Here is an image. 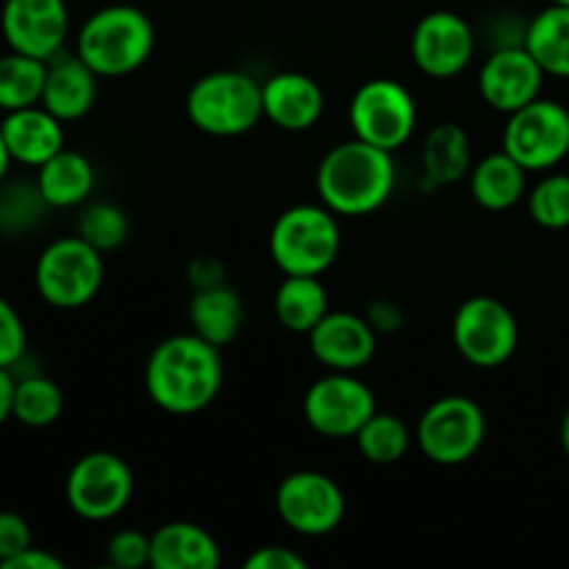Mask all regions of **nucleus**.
<instances>
[{
    "instance_id": "33",
    "label": "nucleus",
    "mask_w": 569,
    "mask_h": 569,
    "mask_svg": "<svg viewBox=\"0 0 569 569\" xmlns=\"http://www.w3.org/2000/svg\"><path fill=\"white\" fill-rule=\"evenodd\" d=\"M528 214L539 228H569V172H548L528 192Z\"/></svg>"
},
{
    "instance_id": "37",
    "label": "nucleus",
    "mask_w": 569,
    "mask_h": 569,
    "mask_svg": "<svg viewBox=\"0 0 569 569\" xmlns=\"http://www.w3.org/2000/svg\"><path fill=\"white\" fill-rule=\"evenodd\" d=\"M526 33H528V22L520 20L515 11H503V14L492 17V20L487 22V37H489V48L492 50L526 44Z\"/></svg>"
},
{
    "instance_id": "7",
    "label": "nucleus",
    "mask_w": 569,
    "mask_h": 569,
    "mask_svg": "<svg viewBox=\"0 0 569 569\" xmlns=\"http://www.w3.org/2000/svg\"><path fill=\"white\" fill-rule=\"evenodd\" d=\"M348 117L353 137L389 153L406 148L420 122L415 94L395 78H370L361 83L350 98Z\"/></svg>"
},
{
    "instance_id": "45",
    "label": "nucleus",
    "mask_w": 569,
    "mask_h": 569,
    "mask_svg": "<svg viewBox=\"0 0 569 569\" xmlns=\"http://www.w3.org/2000/svg\"><path fill=\"white\" fill-rule=\"evenodd\" d=\"M550 3H559V6H569V0H550Z\"/></svg>"
},
{
    "instance_id": "5",
    "label": "nucleus",
    "mask_w": 569,
    "mask_h": 569,
    "mask_svg": "<svg viewBox=\"0 0 569 569\" xmlns=\"http://www.w3.org/2000/svg\"><path fill=\"white\" fill-rule=\"evenodd\" d=\"M342 248L339 214L326 203H298L278 214L270 231V256L283 276H322Z\"/></svg>"
},
{
    "instance_id": "1",
    "label": "nucleus",
    "mask_w": 569,
    "mask_h": 569,
    "mask_svg": "<svg viewBox=\"0 0 569 569\" xmlns=\"http://www.w3.org/2000/svg\"><path fill=\"white\" fill-rule=\"evenodd\" d=\"M226 378L220 348L194 331L159 342L144 365V392L167 415H200L217 400Z\"/></svg>"
},
{
    "instance_id": "22",
    "label": "nucleus",
    "mask_w": 569,
    "mask_h": 569,
    "mask_svg": "<svg viewBox=\"0 0 569 569\" xmlns=\"http://www.w3.org/2000/svg\"><path fill=\"white\" fill-rule=\"evenodd\" d=\"M220 561V542L198 522H164L150 533L153 569H214Z\"/></svg>"
},
{
    "instance_id": "30",
    "label": "nucleus",
    "mask_w": 569,
    "mask_h": 569,
    "mask_svg": "<svg viewBox=\"0 0 569 569\" xmlns=\"http://www.w3.org/2000/svg\"><path fill=\"white\" fill-rule=\"evenodd\" d=\"M356 445H359V453L365 456V461L376 467H392L409 453L411 431L398 415L376 411L356 433Z\"/></svg>"
},
{
    "instance_id": "17",
    "label": "nucleus",
    "mask_w": 569,
    "mask_h": 569,
    "mask_svg": "<svg viewBox=\"0 0 569 569\" xmlns=\"http://www.w3.org/2000/svg\"><path fill=\"white\" fill-rule=\"evenodd\" d=\"M309 348L326 370L359 372L376 359L378 333L365 315L331 309L309 333Z\"/></svg>"
},
{
    "instance_id": "4",
    "label": "nucleus",
    "mask_w": 569,
    "mask_h": 569,
    "mask_svg": "<svg viewBox=\"0 0 569 569\" xmlns=\"http://www.w3.org/2000/svg\"><path fill=\"white\" fill-rule=\"evenodd\" d=\"M187 117L209 137H242L264 120L261 81L242 70L206 72L189 87Z\"/></svg>"
},
{
    "instance_id": "14",
    "label": "nucleus",
    "mask_w": 569,
    "mask_h": 569,
    "mask_svg": "<svg viewBox=\"0 0 569 569\" xmlns=\"http://www.w3.org/2000/svg\"><path fill=\"white\" fill-rule=\"evenodd\" d=\"M409 50L417 70L437 81H448L476 59L478 37L465 17L450 9H437L417 22Z\"/></svg>"
},
{
    "instance_id": "44",
    "label": "nucleus",
    "mask_w": 569,
    "mask_h": 569,
    "mask_svg": "<svg viewBox=\"0 0 569 569\" xmlns=\"http://www.w3.org/2000/svg\"><path fill=\"white\" fill-rule=\"evenodd\" d=\"M561 448H565V456L569 459V409L561 417Z\"/></svg>"
},
{
    "instance_id": "43",
    "label": "nucleus",
    "mask_w": 569,
    "mask_h": 569,
    "mask_svg": "<svg viewBox=\"0 0 569 569\" xmlns=\"http://www.w3.org/2000/svg\"><path fill=\"white\" fill-rule=\"evenodd\" d=\"M9 164H11V156H9V148H6V142H3V133H0V183H3L6 176H9Z\"/></svg>"
},
{
    "instance_id": "20",
    "label": "nucleus",
    "mask_w": 569,
    "mask_h": 569,
    "mask_svg": "<svg viewBox=\"0 0 569 569\" xmlns=\"http://www.w3.org/2000/svg\"><path fill=\"white\" fill-rule=\"evenodd\" d=\"M0 133H3L11 161H20L26 167H42L64 148V122L50 114L42 103L6 111L0 120Z\"/></svg>"
},
{
    "instance_id": "40",
    "label": "nucleus",
    "mask_w": 569,
    "mask_h": 569,
    "mask_svg": "<svg viewBox=\"0 0 569 569\" xmlns=\"http://www.w3.org/2000/svg\"><path fill=\"white\" fill-rule=\"evenodd\" d=\"M365 317H367V322L376 328L378 337H381V333H395L403 328V311H400L398 303H392V300H387V298L372 300V303L367 306Z\"/></svg>"
},
{
    "instance_id": "27",
    "label": "nucleus",
    "mask_w": 569,
    "mask_h": 569,
    "mask_svg": "<svg viewBox=\"0 0 569 569\" xmlns=\"http://www.w3.org/2000/svg\"><path fill=\"white\" fill-rule=\"evenodd\" d=\"M526 48L545 76L569 78V6L550 3L528 20Z\"/></svg>"
},
{
    "instance_id": "25",
    "label": "nucleus",
    "mask_w": 569,
    "mask_h": 569,
    "mask_svg": "<svg viewBox=\"0 0 569 569\" xmlns=\"http://www.w3.org/2000/svg\"><path fill=\"white\" fill-rule=\"evenodd\" d=\"M37 187L50 209H76L94 189V167L78 150L61 148L53 159L37 167Z\"/></svg>"
},
{
    "instance_id": "31",
    "label": "nucleus",
    "mask_w": 569,
    "mask_h": 569,
    "mask_svg": "<svg viewBox=\"0 0 569 569\" xmlns=\"http://www.w3.org/2000/svg\"><path fill=\"white\" fill-rule=\"evenodd\" d=\"M48 200L39 192L37 181H14L0 183V233L20 237V233L33 231L44 220Z\"/></svg>"
},
{
    "instance_id": "16",
    "label": "nucleus",
    "mask_w": 569,
    "mask_h": 569,
    "mask_svg": "<svg viewBox=\"0 0 569 569\" xmlns=\"http://www.w3.org/2000/svg\"><path fill=\"white\" fill-rule=\"evenodd\" d=\"M545 78L548 76L526 44L489 50L478 72V92L489 109L509 117L522 106L542 98Z\"/></svg>"
},
{
    "instance_id": "2",
    "label": "nucleus",
    "mask_w": 569,
    "mask_h": 569,
    "mask_svg": "<svg viewBox=\"0 0 569 569\" xmlns=\"http://www.w3.org/2000/svg\"><path fill=\"white\" fill-rule=\"evenodd\" d=\"M317 194L339 217H367L395 192V153L353 137L322 156L317 167Z\"/></svg>"
},
{
    "instance_id": "9",
    "label": "nucleus",
    "mask_w": 569,
    "mask_h": 569,
    "mask_svg": "<svg viewBox=\"0 0 569 569\" xmlns=\"http://www.w3.org/2000/svg\"><path fill=\"white\" fill-rule=\"evenodd\" d=\"M133 470L111 450H92L70 467L64 481L67 506L87 522H109L133 498Z\"/></svg>"
},
{
    "instance_id": "29",
    "label": "nucleus",
    "mask_w": 569,
    "mask_h": 569,
    "mask_svg": "<svg viewBox=\"0 0 569 569\" xmlns=\"http://www.w3.org/2000/svg\"><path fill=\"white\" fill-rule=\"evenodd\" d=\"M64 411V392L59 383L48 376H22L14 378V400H11V417L28 428H48Z\"/></svg>"
},
{
    "instance_id": "42",
    "label": "nucleus",
    "mask_w": 569,
    "mask_h": 569,
    "mask_svg": "<svg viewBox=\"0 0 569 569\" xmlns=\"http://www.w3.org/2000/svg\"><path fill=\"white\" fill-rule=\"evenodd\" d=\"M11 400H14V376L0 367V428L11 417Z\"/></svg>"
},
{
    "instance_id": "19",
    "label": "nucleus",
    "mask_w": 569,
    "mask_h": 569,
    "mask_svg": "<svg viewBox=\"0 0 569 569\" xmlns=\"http://www.w3.org/2000/svg\"><path fill=\"white\" fill-rule=\"evenodd\" d=\"M98 72L78 53H56L48 59L42 106L61 122H76L92 111L98 98Z\"/></svg>"
},
{
    "instance_id": "41",
    "label": "nucleus",
    "mask_w": 569,
    "mask_h": 569,
    "mask_svg": "<svg viewBox=\"0 0 569 569\" xmlns=\"http://www.w3.org/2000/svg\"><path fill=\"white\" fill-rule=\"evenodd\" d=\"M64 567V561L59 559V556L48 553V550L42 548H28L22 550L20 556H14V559L9 561L3 569H61Z\"/></svg>"
},
{
    "instance_id": "11",
    "label": "nucleus",
    "mask_w": 569,
    "mask_h": 569,
    "mask_svg": "<svg viewBox=\"0 0 569 569\" xmlns=\"http://www.w3.org/2000/svg\"><path fill=\"white\" fill-rule=\"evenodd\" d=\"M500 148L528 172L553 170L569 159V109L548 98L522 106L509 114Z\"/></svg>"
},
{
    "instance_id": "28",
    "label": "nucleus",
    "mask_w": 569,
    "mask_h": 569,
    "mask_svg": "<svg viewBox=\"0 0 569 569\" xmlns=\"http://www.w3.org/2000/svg\"><path fill=\"white\" fill-rule=\"evenodd\" d=\"M44 78H48V61L17 50L0 56V111L42 103Z\"/></svg>"
},
{
    "instance_id": "10",
    "label": "nucleus",
    "mask_w": 569,
    "mask_h": 569,
    "mask_svg": "<svg viewBox=\"0 0 569 569\" xmlns=\"http://www.w3.org/2000/svg\"><path fill=\"white\" fill-rule=\"evenodd\" d=\"M520 345L517 317L503 300L476 295L456 309L453 317V348L467 365L478 370L503 367Z\"/></svg>"
},
{
    "instance_id": "36",
    "label": "nucleus",
    "mask_w": 569,
    "mask_h": 569,
    "mask_svg": "<svg viewBox=\"0 0 569 569\" xmlns=\"http://www.w3.org/2000/svg\"><path fill=\"white\" fill-rule=\"evenodd\" d=\"M33 545L31 526L17 511H0V567L9 565L14 556L28 550Z\"/></svg>"
},
{
    "instance_id": "13",
    "label": "nucleus",
    "mask_w": 569,
    "mask_h": 569,
    "mask_svg": "<svg viewBox=\"0 0 569 569\" xmlns=\"http://www.w3.org/2000/svg\"><path fill=\"white\" fill-rule=\"evenodd\" d=\"M345 492L320 470L289 472L276 489V511L289 531L300 537H328L345 520Z\"/></svg>"
},
{
    "instance_id": "34",
    "label": "nucleus",
    "mask_w": 569,
    "mask_h": 569,
    "mask_svg": "<svg viewBox=\"0 0 569 569\" xmlns=\"http://www.w3.org/2000/svg\"><path fill=\"white\" fill-rule=\"evenodd\" d=\"M106 559L120 569L150 567V537L137 528H120L106 542Z\"/></svg>"
},
{
    "instance_id": "18",
    "label": "nucleus",
    "mask_w": 569,
    "mask_h": 569,
    "mask_svg": "<svg viewBox=\"0 0 569 569\" xmlns=\"http://www.w3.org/2000/svg\"><path fill=\"white\" fill-rule=\"evenodd\" d=\"M261 94H264V120L287 133L311 131L326 111V94L320 83L298 70L276 72L261 81Z\"/></svg>"
},
{
    "instance_id": "3",
    "label": "nucleus",
    "mask_w": 569,
    "mask_h": 569,
    "mask_svg": "<svg viewBox=\"0 0 569 569\" xmlns=\"http://www.w3.org/2000/svg\"><path fill=\"white\" fill-rule=\"evenodd\" d=\"M156 48V26L131 3L92 11L76 37V53L100 78H122L148 64Z\"/></svg>"
},
{
    "instance_id": "24",
    "label": "nucleus",
    "mask_w": 569,
    "mask_h": 569,
    "mask_svg": "<svg viewBox=\"0 0 569 569\" xmlns=\"http://www.w3.org/2000/svg\"><path fill=\"white\" fill-rule=\"evenodd\" d=\"M470 194L481 209L509 211L528 194V170L503 148L476 161L470 170Z\"/></svg>"
},
{
    "instance_id": "15",
    "label": "nucleus",
    "mask_w": 569,
    "mask_h": 569,
    "mask_svg": "<svg viewBox=\"0 0 569 569\" xmlns=\"http://www.w3.org/2000/svg\"><path fill=\"white\" fill-rule=\"evenodd\" d=\"M0 33L9 50L42 61L53 59L70 37L67 0H6L0 9Z\"/></svg>"
},
{
    "instance_id": "39",
    "label": "nucleus",
    "mask_w": 569,
    "mask_h": 569,
    "mask_svg": "<svg viewBox=\"0 0 569 569\" xmlns=\"http://www.w3.org/2000/svg\"><path fill=\"white\" fill-rule=\"evenodd\" d=\"M187 278L189 283H192V289L220 287V283H228L226 267H222V261L214 259V256H200V259L189 261Z\"/></svg>"
},
{
    "instance_id": "35",
    "label": "nucleus",
    "mask_w": 569,
    "mask_h": 569,
    "mask_svg": "<svg viewBox=\"0 0 569 569\" xmlns=\"http://www.w3.org/2000/svg\"><path fill=\"white\" fill-rule=\"evenodd\" d=\"M26 326L22 317L17 315L14 306L6 298H0V367L3 370H14L26 356Z\"/></svg>"
},
{
    "instance_id": "6",
    "label": "nucleus",
    "mask_w": 569,
    "mask_h": 569,
    "mask_svg": "<svg viewBox=\"0 0 569 569\" xmlns=\"http://www.w3.org/2000/svg\"><path fill=\"white\" fill-rule=\"evenodd\" d=\"M103 253L78 233L53 239L39 253L37 267H33L39 298L61 311H76L92 303L94 295L103 287Z\"/></svg>"
},
{
    "instance_id": "26",
    "label": "nucleus",
    "mask_w": 569,
    "mask_h": 569,
    "mask_svg": "<svg viewBox=\"0 0 569 569\" xmlns=\"http://www.w3.org/2000/svg\"><path fill=\"white\" fill-rule=\"evenodd\" d=\"M272 311L287 331L309 337L317 322L331 311L326 283L320 276H283L281 287L276 289Z\"/></svg>"
},
{
    "instance_id": "8",
    "label": "nucleus",
    "mask_w": 569,
    "mask_h": 569,
    "mask_svg": "<svg viewBox=\"0 0 569 569\" xmlns=\"http://www.w3.org/2000/svg\"><path fill=\"white\" fill-rule=\"evenodd\" d=\"M415 437L422 456L433 465H467L487 442V415L472 398L445 395L422 411Z\"/></svg>"
},
{
    "instance_id": "23",
    "label": "nucleus",
    "mask_w": 569,
    "mask_h": 569,
    "mask_svg": "<svg viewBox=\"0 0 569 569\" xmlns=\"http://www.w3.org/2000/svg\"><path fill=\"white\" fill-rule=\"evenodd\" d=\"M244 322V303L231 283L192 289L189 298V326L206 342L226 348L239 337Z\"/></svg>"
},
{
    "instance_id": "38",
    "label": "nucleus",
    "mask_w": 569,
    "mask_h": 569,
    "mask_svg": "<svg viewBox=\"0 0 569 569\" xmlns=\"http://www.w3.org/2000/svg\"><path fill=\"white\" fill-rule=\"evenodd\" d=\"M306 565L309 561L303 556L295 553L292 548H283V545H264L244 559L248 569H306Z\"/></svg>"
},
{
    "instance_id": "21",
    "label": "nucleus",
    "mask_w": 569,
    "mask_h": 569,
    "mask_svg": "<svg viewBox=\"0 0 569 569\" xmlns=\"http://www.w3.org/2000/svg\"><path fill=\"white\" fill-rule=\"evenodd\" d=\"M420 189L437 192L442 187L465 181L472 170L470 133L459 122H439L422 139Z\"/></svg>"
},
{
    "instance_id": "32",
    "label": "nucleus",
    "mask_w": 569,
    "mask_h": 569,
    "mask_svg": "<svg viewBox=\"0 0 569 569\" xmlns=\"http://www.w3.org/2000/svg\"><path fill=\"white\" fill-rule=\"evenodd\" d=\"M76 233L81 239H87L92 248H98L100 253H111V250L122 248L131 233V220H128L126 209H120L117 203H89L83 206V211L78 214Z\"/></svg>"
},
{
    "instance_id": "46",
    "label": "nucleus",
    "mask_w": 569,
    "mask_h": 569,
    "mask_svg": "<svg viewBox=\"0 0 569 569\" xmlns=\"http://www.w3.org/2000/svg\"><path fill=\"white\" fill-rule=\"evenodd\" d=\"M567 161H569V159H567Z\"/></svg>"
},
{
    "instance_id": "12",
    "label": "nucleus",
    "mask_w": 569,
    "mask_h": 569,
    "mask_svg": "<svg viewBox=\"0 0 569 569\" xmlns=\"http://www.w3.org/2000/svg\"><path fill=\"white\" fill-rule=\"evenodd\" d=\"M376 411V392L356 372L328 370L306 389V422L326 439H356Z\"/></svg>"
}]
</instances>
